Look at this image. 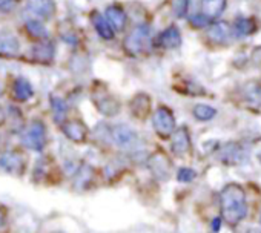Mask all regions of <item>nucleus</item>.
Here are the masks:
<instances>
[{"instance_id":"nucleus-1","label":"nucleus","mask_w":261,"mask_h":233,"mask_svg":"<svg viewBox=\"0 0 261 233\" xmlns=\"http://www.w3.org/2000/svg\"><path fill=\"white\" fill-rule=\"evenodd\" d=\"M221 215L229 225H237L247 215L246 193L238 184H227L220 196Z\"/></svg>"},{"instance_id":"nucleus-2","label":"nucleus","mask_w":261,"mask_h":233,"mask_svg":"<svg viewBox=\"0 0 261 233\" xmlns=\"http://www.w3.org/2000/svg\"><path fill=\"white\" fill-rule=\"evenodd\" d=\"M108 137L111 140V143L117 148H120L121 151L126 152H134V154H140L142 149V141L137 135L136 131H133L130 128L124 126V125H117V126H111L108 129Z\"/></svg>"},{"instance_id":"nucleus-3","label":"nucleus","mask_w":261,"mask_h":233,"mask_svg":"<svg viewBox=\"0 0 261 233\" xmlns=\"http://www.w3.org/2000/svg\"><path fill=\"white\" fill-rule=\"evenodd\" d=\"M149 42H151V28L148 25H139L126 36L123 42V49L127 55L136 57L146 51Z\"/></svg>"},{"instance_id":"nucleus-4","label":"nucleus","mask_w":261,"mask_h":233,"mask_svg":"<svg viewBox=\"0 0 261 233\" xmlns=\"http://www.w3.org/2000/svg\"><path fill=\"white\" fill-rule=\"evenodd\" d=\"M22 144L30 151H42L46 144V126L40 120L31 122L22 132Z\"/></svg>"},{"instance_id":"nucleus-5","label":"nucleus","mask_w":261,"mask_h":233,"mask_svg":"<svg viewBox=\"0 0 261 233\" xmlns=\"http://www.w3.org/2000/svg\"><path fill=\"white\" fill-rule=\"evenodd\" d=\"M152 125L159 137L168 138L175 132V119L174 113L168 106H159L154 116H152Z\"/></svg>"},{"instance_id":"nucleus-6","label":"nucleus","mask_w":261,"mask_h":233,"mask_svg":"<svg viewBox=\"0 0 261 233\" xmlns=\"http://www.w3.org/2000/svg\"><path fill=\"white\" fill-rule=\"evenodd\" d=\"M27 166L25 157L17 151H8L0 155V170L11 175H20Z\"/></svg>"},{"instance_id":"nucleus-7","label":"nucleus","mask_w":261,"mask_h":233,"mask_svg":"<svg viewBox=\"0 0 261 233\" xmlns=\"http://www.w3.org/2000/svg\"><path fill=\"white\" fill-rule=\"evenodd\" d=\"M27 11L43 20H49L56 14L54 0H27Z\"/></svg>"},{"instance_id":"nucleus-8","label":"nucleus","mask_w":261,"mask_h":233,"mask_svg":"<svg viewBox=\"0 0 261 233\" xmlns=\"http://www.w3.org/2000/svg\"><path fill=\"white\" fill-rule=\"evenodd\" d=\"M62 131L66 135V138H69L74 143H85L88 138V129L86 126L79 122V120H69L65 122L62 125Z\"/></svg>"},{"instance_id":"nucleus-9","label":"nucleus","mask_w":261,"mask_h":233,"mask_svg":"<svg viewBox=\"0 0 261 233\" xmlns=\"http://www.w3.org/2000/svg\"><path fill=\"white\" fill-rule=\"evenodd\" d=\"M20 52V42L11 33H0V57H16Z\"/></svg>"},{"instance_id":"nucleus-10","label":"nucleus","mask_w":261,"mask_h":233,"mask_svg":"<svg viewBox=\"0 0 261 233\" xmlns=\"http://www.w3.org/2000/svg\"><path fill=\"white\" fill-rule=\"evenodd\" d=\"M172 152L175 155H186L191 151V137L188 128H178L172 134Z\"/></svg>"},{"instance_id":"nucleus-11","label":"nucleus","mask_w":261,"mask_h":233,"mask_svg":"<svg viewBox=\"0 0 261 233\" xmlns=\"http://www.w3.org/2000/svg\"><path fill=\"white\" fill-rule=\"evenodd\" d=\"M246 149L238 143H229L223 148L220 160L226 164H238L246 158Z\"/></svg>"},{"instance_id":"nucleus-12","label":"nucleus","mask_w":261,"mask_h":233,"mask_svg":"<svg viewBox=\"0 0 261 233\" xmlns=\"http://www.w3.org/2000/svg\"><path fill=\"white\" fill-rule=\"evenodd\" d=\"M157 45L166 49H174L181 45V34L177 26H169L157 37Z\"/></svg>"},{"instance_id":"nucleus-13","label":"nucleus","mask_w":261,"mask_h":233,"mask_svg":"<svg viewBox=\"0 0 261 233\" xmlns=\"http://www.w3.org/2000/svg\"><path fill=\"white\" fill-rule=\"evenodd\" d=\"M56 54V48L51 42H40L31 48V57L39 63H51Z\"/></svg>"},{"instance_id":"nucleus-14","label":"nucleus","mask_w":261,"mask_h":233,"mask_svg":"<svg viewBox=\"0 0 261 233\" xmlns=\"http://www.w3.org/2000/svg\"><path fill=\"white\" fill-rule=\"evenodd\" d=\"M105 17H106V20L109 22V25L112 26L114 31H123L124 30L127 17H126V13L120 7H117V5L108 7L106 11H105Z\"/></svg>"},{"instance_id":"nucleus-15","label":"nucleus","mask_w":261,"mask_h":233,"mask_svg":"<svg viewBox=\"0 0 261 233\" xmlns=\"http://www.w3.org/2000/svg\"><path fill=\"white\" fill-rule=\"evenodd\" d=\"M207 37L211 42L217 43V45H221V43H226L230 37V28L226 22H217L214 25L209 26L207 30Z\"/></svg>"},{"instance_id":"nucleus-16","label":"nucleus","mask_w":261,"mask_h":233,"mask_svg":"<svg viewBox=\"0 0 261 233\" xmlns=\"http://www.w3.org/2000/svg\"><path fill=\"white\" fill-rule=\"evenodd\" d=\"M91 20H92V25L97 31V34L105 39V40H112L114 39V30L112 26L109 25V22L106 20V17H103L100 13L94 11L91 14Z\"/></svg>"},{"instance_id":"nucleus-17","label":"nucleus","mask_w":261,"mask_h":233,"mask_svg":"<svg viewBox=\"0 0 261 233\" xmlns=\"http://www.w3.org/2000/svg\"><path fill=\"white\" fill-rule=\"evenodd\" d=\"M13 95L17 101H28L34 95V89L27 78L19 77L13 84Z\"/></svg>"},{"instance_id":"nucleus-18","label":"nucleus","mask_w":261,"mask_h":233,"mask_svg":"<svg viewBox=\"0 0 261 233\" xmlns=\"http://www.w3.org/2000/svg\"><path fill=\"white\" fill-rule=\"evenodd\" d=\"M130 109H133V113L139 119H145L148 115V112L151 110V98L146 94H139L134 97V100L130 101Z\"/></svg>"},{"instance_id":"nucleus-19","label":"nucleus","mask_w":261,"mask_h":233,"mask_svg":"<svg viewBox=\"0 0 261 233\" xmlns=\"http://www.w3.org/2000/svg\"><path fill=\"white\" fill-rule=\"evenodd\" d=\"M201 7L203 14L212 20L221 16V13L226 8V0H201Z\"/></svg>"},{"instance_id":"nucleus-20","label":"nucleus","mask_w":261,"mask_h":233,"mask_svg":"<svg viewBox=\"0 0 261 233\" xmlns=\"http://www.w3.org/2000/svg\"><path fill=\"white\" fill-rule=\"evenodd\" d=\"M233 31L238 37H246L250 36L256 31V22L252 17H240L237 19L235 25H233Z\"/></svg>"},{"instance_id":"nucleus-21","label":"nucleus","mask_w":261,"mask_h":233,"mask_svg":"<svg viewBox=\"0 0 261 233\" xmlns=\"http://www.w3.org/2000/svg\"><path fill=\"white\" fill-rule=\"evenodd\" d=\"M51 109L54 113V120L56 123L63 125L65 119H66V112H68V104L63 98L57 97V95H51Z\"/></svg>"},{"instance_id":"nucleus-22","label":"nucleus","mask_w":261,"mask_h":233,"mask_svg":"<svg viewBox=\"0 0 261 233\" xmlns=\"http://www.w3.org/2000/svg\"><path fill=\"white\" fill-rule=\"evenodd\" d=\"M25 30H27V33H28L30 37L37 39V40H45L49 36L46 26L42 22H39V20H28L25 23Z\"/></svg>"},{"instance_id":"nucleus-23","label":"nucleus","mask_w":261,"mask_h":233,"mask_svg":"<svg viewBox=\"0 0 261 233\" xmlns=\"http://www.w3.org/2000/svg\"><path fill=\"white\" fill-rule=\"evenodd\" d=\"M95 103H97L98 110H100L101 113H105V115H115V113L118 112V109H120V104H118L117 100L112 98L111 95H105V97H101L100 100H97Z\"/></svg>"},{"instance_id":"nucleus-24","label":"nucleus","mask_w":261,"mask_h":233,"mask_svg":"<svg viewBox=\"0 0 261 233\" xmlns=\"http://www.w3.org/2000/svg\"><path fill=\"white\" fill-rule=\"evenodd\" d=\"M192 113L200 122H209L217 115V109L209 104H195L192 109Z\"/></svg>"},{"instance_id":"nucleus-25","label":"nucleus","mask_w":261,"mask_h":233,"mask_svg":"<svg viewBox=\"0 0 261 233\" xmlns=\"http://www.w3.org/2000/svg\"><path fill=\"white\" fill-rule=\"evenodd\" d=\"M151 169L157 177H168V172H169L168 160L162 155H154L151 158Z\"/></svg>"},{"instance_id":"nucleus-26","label":"nucleus","mask_w":261,"mask_h":233,"mask_svg":"<svg viewBox=\"0 0 261 233\" xmlns=\"http://www.w3.org/2000/svg\"><path fill=\"white\" fill-rule=\"evenodd\" d=\"M189 10V0H172V13L177 19L186 17Z\"/></svg>"},{"instance_id":"nucleus-27","label":"nucleus","mask_w":261,"mask_h":233,"mask_svg":"<svg viewBox=\"0 0 261 233\" xmlns=\"http://www.w3.org/2000/svg\"><path fill=\"white\" fill-rule=\"evenodd\" d=\"M246 95L249 97L250 101H253L255 104H261V84L252 83L247 86V92Z\"/></svg>"},{"instance_id":"nucleus-28","label":"nucleus","mask_w":261,"mask_h":233,"mask_svg":"<svg viewBox=\"0 0 261 233\" xmlns=\"http://www.w3.org/2000/svg\"><path fill=\"white\" fill-rule=\"evenodd\" d=\"M211 19L206 17L204 14H195L189 19V23L194 26V28H206L209 25Z\"/></svg>"},{"instance_id":"nucleus-29","label":"nucleus","mask_w":261,"mask_h":233,"mask_svg":"<svg viewBox=\"0 0 261 233\" xmlns=\"http://www.w3.org/2000/svg\"><path fill=\"white\" fill-rule=\"evenodd\" d=\"M177 178H178V181H183V183L185 181H192L195 178V172L192 169H189V167H183V169L178 170Z\"/></svg>"},{"instance_id":"nucleus-30","label":"nucleus","mask_w":261,"mask_h":233,"mask_svg":"<svg viewBox=\"0 0 261 233\" xmlns=\"http://www.w3.org/2000/svg\"><path fill=\"white\" fill-rule=\"evenodd\" d=\"M16 5V0H0V11L8 13L14 8Z\"/></svg>"},{"instance_id":"nucleus-31","label":"nucleus","mask_w":261,"mask_h":233,"mask_svg":"<svg viewBox=\"0 0 261 233\" xmlns=\"http://www.w3.org/2000/svg\"><path fill=\"white\" fill-rule=\"evenodd\" d=\"M4 225H5V212L2 210V207H0V228Z\"/></svg>"},{"instance_id":"nucleus-32","label":"nucleus","mask_w":261,"mask_h":233,"mask_svg":"<svg viewBox=\"0 0 261 233\" xmlns=\"http://www.w3.org/2000/svg\"><path fill=\"white\" fill-rule=\"evenodd\" d=\"M4 120H5V113H4V109L0 107V123H4Z\"/></svg>"},{"instance_id":"nucleus-33","label":"nucleus","mask_w":261,"mask_h":233,"mask_svg":"<svg viewBox=\"0 0 261 233\" xmlns=\"http://www.w3.org/2000/svg\"><path fill=\"white\" fill-rule=\"evenodd\" d=\"M218 227H220V219H215L214 221V230H218Z\"/></svg>"},{"instance_id":"nucleus-34","label":"nucleus","mask_w":261,"mask_h":233,"mask_svg":"<svg viewBox=\"0 0 261 233\" xmlns=\"http://www.w3.org/2000/svg\"><path fill=\"white\" fill-rule=\"evenodd\" d=\"M247 233H261V228H250L247 230Z\"/></svg>"},{"instance_id":"nucleus-35","label":"nucleus","mask_w":261,"mask_h":233,"mask_svg":"<svg viewBox=\"0 0 261 233\" xmlns=\"http://www.w3.org/2000/svg\"><path fill=\"white\" fill-rule=\"evenodd\" d=\"M259 224H261V212H259Z\"/></svg>"}]
</instances>
